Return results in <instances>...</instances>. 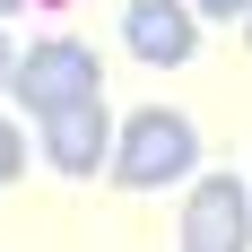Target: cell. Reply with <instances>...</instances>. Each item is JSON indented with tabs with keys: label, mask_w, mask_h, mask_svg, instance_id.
I'll list each match as a JSON object with an SVG mask.
<instances>
[{
	"label": "cell",
	"mask_w": 252,
	"mask_h": 252,
	"mask_svg": "<svg viewBox=\"0 0 252 252\" xmlns=\"http://www.w3.org/2000/svg\"><path fill=\"white\" fill-rule=\"evenodd\" d=\"M200 165V130H191V113H174V104H139V113H122V130H113V165L104 174L122 183V191H165V183H183Z\"/></svg>",
	"instance_id": "obj_1"
},
{
	"label": "cell",
	"mask_w": 252,
	"mask_h": 252,
	"mask_svg": "<svg viewBox=\"0 0 252 252\" xmlns=\"http://www.w3.org/2000/svg\"><path fill=\"white\" fill-rule=\"evenodd\" d=\"M18 104L44 122V113H61V104H87V96H104V61H96V44H78V35H44V44H26L18 52Z\"/></svg>",
	"instance_id": "obj_2"
},
{
	"label": "cell",
	"mask_w": 252,
	"mask_h": 252,
	"mask_svg": "<svg viewBox=\"0 0 252 252\" xmlns=\"http://www.w3.org/2000/svg\"><path fill=\"white\" fill-rule=\"evenodd\" d=\"M113 113H104V96H87V104H61V113H44L35 122V148H44V165L52 174H70V183H87V174H104L113 165Z\"/></svg>",
	"instance_id": "obj_3"
},
{
	"label": "cell",
	"mask_w": 252,
	"mask_h": 252,
	"mask_svg": "<svg viewBox=\"0 0 252 252\" xmlns=\"http://www.w3.org/2000/svg\"><path fill=\"white\" fill-rule=\"evenodd\" d=\"M183 252H252V183L200 174L183 200Z\"/></svg>",
	"instance_id": "obj_4"
},
{
	"label": "cell",
	"mask_w": 252,
	"mask_h": 252,
	"mask_svg": "<svg viewBox=\"0 0 252 252\" xmlns=\"http://www.w3.org/2000/svg\"><path fill=\"white\" fill-rule=\"evenodd\" d=\"M122 44L148 61V70H183L200 52V9L191 0H130L122 9Z\"/></svg>",
	"instance_id": "obj_5"
},
{
	"label": "cell",
	"mask_w": 252,
	"mask_h": 252,
	"mask_svg": "<svg viewBox=\"0 0 252 252\" xmlns=\"http://www.w3.org/2000/svg\"><path fill=\"white\" fill-rule=\"evenodd\" d=\"M18 174H26V130L0 113V183H18Z\"/></svg>",
	"instance_id": "obj_6"
},
{
	"label": "cell",
	"mask_w": 252,
	"mask_h": 252,
	"mask_svg": "<svg viewBox=\"0 0 252 252\" xmlns=\"http://www.w3.org/2000/svg\"><path fill=\"white\" fill-rule=\"evenodd\" d=\"M191 9H200V18H226V26H235V18H252V0H191Z\"/></svg>",
	"instance_id": "obj_7"
},
{
	"label": "cell",
	"mask_w": 252,
	"mask_h": 252,
	"mask_svg": "<svg viewBox=\"0 0 252 252\" xmlns=\"http://www.w3.org/2000/svg\"><path fill=\"white\" fill-rule=\"evenodd\" d=\"M9 78H18V52H9V35H0V87H9Z\"/></svg>",
	"instance_id": "obj_8"
},
{
	"label": "cell",
	"mask_w": 252,
	"mask_h": 252,
	"mask_svg": "<svg viewBox=\"0 0 252 252\" xmlns=\"http://www.w3.org/2000/svg\"><path fill=\"white\" fill-rule=\"evenodd\" d=\"M9 9H26V0H0V18H9Z\"/></svg>",
	"instance_id": "obj_9"
},
{
	"label": "cell",
	"mask_w": 252,
	"mask_h": 252,
	"mask_svg": "<svg viewBox=\"0 0 252 252\" xmlns=\"http://www.w3.org/2000/svg\"><path fill=\"white\" fill-rule=\"evenodd\" d=\"M244 44H252V18H244Z\"/></svg>",
	"instance_id": "obj_10"
}]
</instances>
